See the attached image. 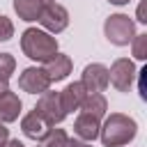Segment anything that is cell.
<instances>
[{
    "label": "cell",
    "mask_w": 147,
    "mask_h": 147,
    "mask_svg": "<svg viewBox=\"0 0 147 147\" xmlns=\"http://www.w3.org/2000/svg\"><path fill=\"white\" fill-rule=\"evenodd\" d=\"M136 133H138L136 119L124 113H110L99 129V138L103 147H124L136 138Z\"/></svg>",
    "instance_id": "6da1fadb"
},
{
    "label": "cell",
    "mask_w": 147,
    "mask_h": 147,
    "mask_svg": "<svg viewBox=\"0 0 147 147\" xmlns=\"http://www.w3.org/2000/svg\"><path fill=\"white\" fill-rule=\"evenodd\" d=\"M21 51L34 62H46L57 53V39L41 28H25L21 34Z\"/></svg>",
    "instance_id": "7a4b0ae2"
},
{
    "label": "cell",
    "mask_w": 147,
    "mask_h": 147,
    "mask_svg": "<svg viewBox=\"0 0 147 147\" xmlns=\"http://www.w3.org/2000/svg\"><path fill=\"white\" fill-rule=\"evenodd\" d=\"M103 34L113 46H129L136 37V23L126 14H110L103 23Z\"/></svg>",
    "instance_id": "3957f363"
},
{
    "label": "cell",
    "mask_w": 147,
    "mask_h": 147,
    "mask_svg": "<svg viewBox=\"0 0 147 147\" xmlns=\"http://www.w3.org/2000/svg\"><path fill=\"white\" fill-rule=\"evenodd\" d=\"M136 74H138V69H136L133 60H129V57H117V60L110 64V69H108V85H113L117 92H129V90L133 87Z\"/></svg>",
    "instance_id": "277c9868"
},
{
    "label": "cell",
    "mask_w": 147,
    "mask_h": 147,
    "mask_svg": "<svg viewBox=\"0 0 147 147\" xmlns=\"http://www.w3.org/2000/svg\"><path fill=\"white\" fill-rule=\"evenodd\" d=\"M34 110H37V115H41V119L48 126H55V124H60L67 117V113L62 108V101H60V92H51V90L39 94Z\"/></svg>",
    "instance_id": "5b68a950"
},
{
    "label": "cell",
    "mask_w": 147,
    "mask_h": 147,
    "mask_svg": "<svg viewBox=\"0 0 147 147\" xmlns=\"http://www.w3.org/2000/svg\"><path fill=\"white\" fill-rule=\"evenodd\" d=\"M39 25H41V30H46L48 34H60L62 30H67V25H69V11H67V7H62L60 2H53V5H48L44 11H41V16H39Z\"/></svg>",
    "instance_id": "8992f818"
},
{
    "label": "cell",
    "mask_w": 147,
    "mask_h": 147,
    "mask_svg": "<svg viewBox=\"0 0 147 147\" xmlns=\"http://www.w3.org/2000/svg\"><path fill=\"white\" fill-rule=\"evenodd\" d=\"M80 85L87 94H101L103 90H108V67L101 62L87 64L80 74Z\"/></svg>",
    "instance_id": "52a82bcc"
},
{
    "label": "cell",
    "mask_w": 147,
    "mask_h": 147,
    "mask_svg": "<svg viewBox=\"0 0 147 147\" xmlns=\"http://www.w3.org/2000/svg\"><path fill=\"white\" fill-rule=\"evenodd\" d=\"M18 87L28 94H44L51 87V80H48V76L44 74L41 67H28L18 76Z\"/></svg>",
    "instance_id": "ba28073f"
},
{
    "label": "cell",
    "mask_w": 147,
    "mask_h": 147,
    "mask_svg": "<svg viewBox=\"0 0 147 147\" xmlns=\"http://www.w3.org/2000/svg\"><path fill=\"white\" fill-rule=\"evenodd\" d=\"M44 74L48 76V80L51 83H60V80H64L69 74H71V69H74V62H71V57L69 55H64V53H55L51 60H46L44 62Z\"/></svg>",
    "instance_id": "9c48e42d"
},
{
    "label": "cell",
    "mask_w": 147,
    "mask_h": 147,
    "mask_svg": "<svg viewBox=\"0 0 147 147\" xmlns=\"http://www.w3.org/2000/svg\"><path fill=\"white\" fill-rule=\"evenodd\" d=\"M99 129H101V119L87 113H78L76 122H74V133L78 136V140L83 142H94L99 138Z\"/></svg>",
    "instance_id": "30bf717a"
},
{
    "label": "cell",
    "mask_w": 147,
    "mask_h": 147,
    "mask_svg": "<svg viewBox=\"0 0 147 147\" xmlns=\"http://www.w3.org/2000/svg\"><path fill=\"white\" fill-rule=\"evenodd\" d=\"M85 96H87V92H85V87L80 85V80L69 83V85L60 92V101H62L64 113L69 115V113H74V110H80V106H83V99H85Z\"/></svg>",
    "instance_id": "8fae6325"
},
{
    "label": "cell",
    "mask_w": 147,
    "mask_h": 147,
    "mask_svg": "<svg viewBox=\"0 0 147 147\" xmlns=\"http://www.w3.org/2000/svg\"><path fill=\"white\" fill-rule=\"evenodd\" d=\"M48 129H53V126H48L44 119H41V115H37V110H30L28 115H23V119H21V131H23V136L25 138H30V140H41L46 133H48Z\"/></svg>",
    "instance_id": "7c38bea8"
},
{
    "label": "cell",
    "mask_w": 147,
    "mask_h": 147,
    "mask_svg": "<svg viewBox=\"0 0 147 147\" xmlns=\"http://www.w3.org/2000/svg\"><path fill=\"white\" fill-rule=\"evenodd\" d=\"M55 0H14V11L18 14L21 21H39L41 11L53 5Z\"/></svg>",
    "instance_id": "4fadbf2b"
},
{
    "label": "cell",
    "mask_w": 147,
    "mask_h": 147,
    "mask_svg": "<svg viewBox=\"0 0 147 147\" xmlns=\"http://www.w3.org/2000/svg\"><path fill=\"white\" fill-rule=\"evenodd\" d=\"M21 108H23V103H21V99H18L16 92L7 90L5 94H0V122L2 124L16 122L18 115H21Z\"/></svg>",
    "instance_id": "5bb4252c"
},
{
    "label": "cell",
    "mask_w": 147,
    "mask_h": 147,
    "mask_svg": "<svg viewBox=\"0 0 147 147\" xmlns=\"http://www.w3.org/2000/svg\"><path fill=\"white\" fill-rule=\"evenodd\" d=\"M80 113H87V115H94L99 119L106 117L108 113V101L103 94H87L83 99V106H80Z\"/></svg>",
    "instance_id": "9a60e30c"
},
{
    "label": "cell",
    "mask_w": 147,
    "mask_h": 147,
    "mask_svg": "<svg viewBox=\"0 0 147 147\" xmlns=\"http://www.w3.org/2000/svg\"><path fill=\"white\" fill-rule=\"evenodd\" d=\"M69 142V136L64 129H48V133L39 140V147H67Z\"/></svg>",
    "instance_id": "2e32d148"
},
{
    "label": "cell",
    "mask_w": 147,
    "mask_h": 147,
    "mask_svg": "<svg viewBox=\"0 0 147 147\" xmlns=\"http://www.w3.org/2000/svg\"><path fill=\"white\" fill-rule=\"evenodd\" d=\"M131 51H133V57L136 60H147V32H140L131 39Z\"/></svg>",
    "instance_id": "e0dca14e"
},
{
    "label": "cell",
    "mask_w": 147,
    "mask_h": 147,
    "mask_svg": "<svg viewBox=\"0 0 147 147\" xmlns=\"http://www.w3.org/2000/svg\"><path fill=\"white\" fill-rule=\"evenodd\" d=\"M16 69V60L11 53H0V80H9Z\"/></svg>",
    "instance_id": "ac0fdd59"
},
{
    "label": "cell",
    "mask_w": 147,
    "mask_h": 147,
    "mask_svg": "<svg viewBox=\"0 0 147 147\" xmlns=\"http://www.w3.org/2000/svg\"><path fill=\"white\" fill-rule=\"evenodd\" d=\"M11 37H14V23L11 18L0 14V41H9Z\"/></svg>",
    "instance_id": "d6986e66"
},
{
    "label": "cell",
    "mask_w": 147,
    "mask_h": 147,
    "mask_svg": "<svg viewBox=\"0 0 147 147\" xmlns=\"http://www.w3.org/2000/svg\"><path fill=\"white\" fill-rule=\"evenodd\" d=\"M145 74H147V67L138 69L136 78H138V92H140V99H147V92H145Z\"/></svg>",
    "instance_id": "ffe728a7"
},
{
    "label": "cell",
    "mask_w": 147,
    "mask_h": 147,
    "mask_svg": "<svg viewBox=\"0 0 147 147\" xmlns=\"http://www.w3.org/2000/svg\"><path fill=\"white\" fill-rule=\"evenodd\" d=\"M67 147H92V142H83V140H78V138H69Z\"/></svg>",
    "instance_id": "44dd1931"
},
{
    "label": "cell",
    "mask_w": 147,
    "mask_h": 147,
    "mask_svg": "<svg viewBox=\"0 0 147 147\" xmlns=\"http://www.w3.org/2000/svg\"><path fill=\"white\" fill-rule=\"evenodd\" d=\"M9 140V129H7V124H2L0 122V145L2 142H7Z\"/></svg>",
    "instance_id": "7402d4cb"
},
{
    "label": "cell",
    "mask_w": 147,
    "mask_h": 147,
    "mask_svg": "<svg viewBox=\"0 0 147 147\" xmlns=\"http://www.w3.org/2000/svg\"><path fill=\"white\" fill-rule=\"evenodd\" d=\"M0 147H25V145H23L18 138H9V140H7V142H2Z\"/></svg>",
    "instance_id": "603a6c76"
},
{
    "label": "cell",
    "mask_w": 147,
    "mask_h": 147,
    "mask_svg": "<svg viewBox=\"0 0 147 147\" xmlns=\"http://www.w3.org/2000/svg\"><path fill=\"white\" fill-rule=\"evenodd\" d=\"M138 21L147 23V18H145V5H138Z\"/></svg>",
    "instance_id": "cb8c5ba5"
},
{
    "label": "cell",
    "mask_w": 147,
    "mask_h": 147,
    "mask_svg": "<svg viewBox=\"0 0 147 147\" xmlns=\"http://www.w3.org/2000/svg\"><path fill=\"white\" fill-rule=\"evenodd\" d=\"M9 90V80H0V94H5Z\"/></svg>",
    "instance_id": "d4e9b609"
},
{
    "label": "cell",
    "mask_w": 147,
    "mask_h": 147,
    "mask_svg": "<svg viewBox=\"0 0 147 147\" xmlns=\"http://www.w3.org/2000/svg\"><path fill=\"white\" fill-rule=\"evenodd\" d=\"M110 5H117V7H122V5H129L131 0H108Z\"/></svg>",
    "instance_id": "484cf974"
}]
</instances>
